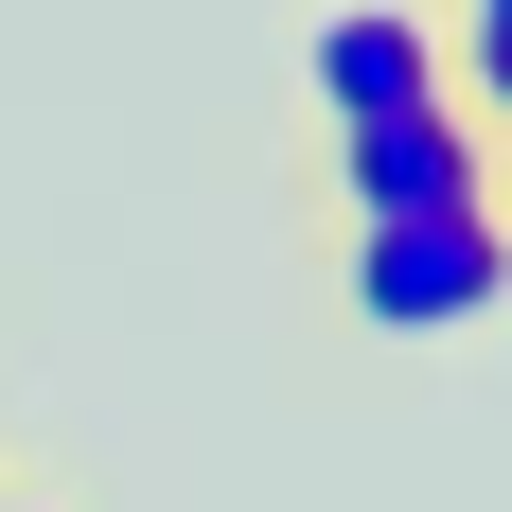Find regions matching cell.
I'll return each mask as SVG.
<instances>
[{
  "label": "cell",
  "instance_id": "obj_1",
  "mask_svg": "<svg viewBox=\"0 0 512 512\" xmlns=\"http://www.w3.org/2000/svg\"><path fill=\"white\" fill-rule=\"evenodd\" d=\"M318 301L336 336H495L512 318V230L495 212H407V230H318Z\"/></svg>",
  "mask_w": 512,
  "mask_h": 512
},
{
  "label": "cell",
  "instance_id": "obj_2",
  "mask_svg": "<svg viewBox=\"0 0 512 512\" xmlns=\"http://www.w3.org/2000/svg\"><path fill=\"white\" fill-rule=\"evenodd\" d=\"M283 212H301V248H318V230H407V212H495V142H477V106H407V124H301Z\"/></svg>",
  "mask_w": 512,
  "mask_h": 512
},
{
  "label": "cell",
  "instance_id": "obj_3",
  "mask_svg": "<svg viewBox=\"0 0 512 512\" xmlns=\"http://www.w3.org/2000/svg\"><path fill=\"white\" fill-rule=\"evenodd\" d=\"M407 106H460L442 0H318L301 18V124H407Z\"/></svg>",
  "mask_w": 512,
  "mask_h": 512
},
{
  "label": "cell",
  "instance_id": "obj_4",
  "mask_svg": "<svg viewBox=\"0 0 512 512\" xmlns=\"http://www.w3.org/2000/svg\"><path fill=\"white\" fill-rule=\"evenodd\" d=\"M0 512H89V477H0Z\"/></svg>",
  "mask_w": 512,
  "mask_h": 512
},
{
  "label": "cell",
  "instance_id": "obj_5",
  "mask_svg": "<svg viewBox=\"0 0 512 512\" xmlns=\"http://www.w3.org/2000/svg\"><path fill=\"white\" fill-rule=\"evenodd\" d=\"M495 18H512V0H442V36H495Z\"/></svg>",
  "mask_w": 512,
  "mask_h": 512
},
{
  "label": "cell",
  "instance_id": "obj_6",
  "mask_svg": "<svg viewBox=\"0 0 512 512\" xmlns=\"http://www.w3.org/2000/svg\"><path fill=\"white\" fill-rule=\"evenodd\" d=\"M495 230H512V124H495Z\"/></svg>",
  "mask_w": 512,
  "mask_h": 512
},
{
  "label": "cell",
  "instance_id": "obj_7",
  "mask_svg": "<svg viewBox=\"0 0 512 512\" xmlns=\"http://www.w3.org/2000/svg\"><path fill=\"white\" fill-rule=\"evenodd\" d=\"M0 477H18V460H0Z\"/></svg>",
  "mask_w": 512,
  "mask_h": 512
}]
</instances>
